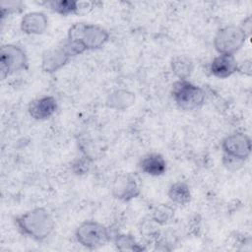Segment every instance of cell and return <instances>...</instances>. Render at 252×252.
Masks as SVG:
<instances>
[{"instance_id": "obj_19", "label": "cell", "mask_w": 252, "mask_h": 252, "mask_svg": "<svg viewBox=\"0 0 252 252\" xmlns=\"http://www.w3.org/2000/svg\"><path fill=\"white\" fill-rule=\"evenodd\" d=\"M115 246L120 251H141L143 247L139 245L131 234H117L114 238Z\"/></svg>"}, {"instance_id": "obj_3", "label": "cell", "mask_w": 252, "mask_h": 252, "mask_svg": "<svg viewBox=\"0 0 252 252\" xmlns=\"http://www.w3.org/2000/svg\"><path fill=\"white\" fill-rule=\"evenodd\" d=\"M66 38L81 44L86 51L95 50L107 42L109 32L98 25L75 23L69 28Z\"/></svg>"}, {"instance_id": "obj_10", "label": "cell", "mask_w": 252, "mask_h": 252, "mask_svg": "<svg viewBox=\"0 0 252 252\" xmlns=\"http://www.w3.org/2000/svg\"><path fill=\"white\" fill-rule=\"evenodd\" d=\"M57 100L52 95H43L32 100L28 106V112L34 120L49 119L57 110Z\"/></svg>"}, {"instance_id": "obj_5", "label": "cell", "mask_w": 252, "mask_h": 252, "mask_svg": "<svg viewBox=\"0 0 252 252\" xmlns=\"http://www.w3.org/2000/svg\"><path fill=\"white\" fill-rule=\"evenodd\" d=\"M249 34L241 25H228L220 29L214 37V47L219 54L234 55L242 48Z\"/></svg>"}, {"instance_id": "obj_15", "label": "cell", "mask_w": 252, "mask_h": 252, "mask_svg": "<svg viewBox=\"0 0 252 252\" xmlns=\"http://www.w3.org/2000/svg\"><path fill=\"white\" fill-rule=\"evenodd\" d=\"M170 67L172 73L178 78V80H188L193 72L194 64L188 56L176 55L171 59Z\"/></svg>"}, {"instance_id": "obj_13", "label": "cell", "mask_w": 252, "mask_h": 252, "mask_svg": "<svg viewBox=\"0 0 252 252\" xmlns=\"http://www.w3.org/2000/svg\"><path fill=\"white\" fill-rule=\"evenodd\" d=\"M142 172L151 176H160L166 171V161L158 153H149L139 161Z\"/></svg>"}, {"instance_id": "obj_1", "label": "cell", "mask_w": 252, "mask_h": 252, "mask_svg": "<svg viewBox=\"0 0 252 252\" xmlns=\"http://www.w3.org/2000/svg\"><path fill=\"white\" fill-rule=\"evenodd\" d=\"M19 231L36 241H43L51 235L55 222L50 213L44 208H34L15 218Z\"/></svg>"}, {"instance_id": "obj_7", "label": "cell", "mask_w": 252, "mask_h": 252, "mask_svg": "<svg viewBox=\"0 0 252 252\" xmlns=\"http://www.w3.org/2000/svg\"><path fill=\"white\" fill-rule=\"evenodd\" d=\"M29 59L25 49L13 43L3 44L0 48V73L2 80L17 72L27 70Z\"/></svg>"}, {"instance_id": "obj_16", "label": "cell", "mask_w": 252, "mask_h": 252, "mask_svg": "<svg viewBox=\"0 0 252 252\" xmlns=\"http://www.w3.org/2000/svg\"><path fill=\"white\" fill-rule=\"evenodd\" d=\"M167 196L174 204L186 205L191 200L190 187L184 181L174 182L168 188Z\"/></svg>"}, {"instance_id": "obj_9", "label": "cell", "mask_w": 252, "mask_h": 252, "mask_svg": "<svg viewBox=\"0 0 252 252\" xmlns=\"http://www.w3.org/2000/svg\"><path fill=\"white\" fill-rule=\"evenodd\" d=\"M221 149L223 154L245 161L251 155V139L245 133L235 132L221 141Z\"/></svg>"}, {"instance_id": "obj_11", "label": "cell", "mask_w": 252, "mask_h": 252, "mask_svg": "<svg viewBox=\"0 0 252 252\" xmlns=\"http://www.w3.org/2000/svg\"><path fill=\"white\" fill-rule=\"evenodd\" d=\"M48 27V18L43 12L33 11L25 14L20 23L21 31L30 35L41 34Z\"/></svg>"}, {"instance_id": "obj_12", "label": "cell", "mask_w": 252, "mask_h": 252, "mask_svg": "<svg viewBox=\"0 0 252 252\" xmlns=\"http://www.w3.org/2000/svg\"><path fill=\"white\" fill-rule=\"evenodd\" d=\"M238 62L234 55L219 54L216 56L211 64L210 71L212 75L219 79H226L237 72Z\"/></svg>"}, {"instance_id": "obj_23", "label": "cell", "mask_w": 252, "mask_h": 252, "mask_svg": "<svg viewBox=\"0 0 252 252\" xmlns=\"http://www.w3.org/2000/svg\"><path fill=\"white\" fill-rule=\"evenodd\" d=\"M237 72H240L246 76H251L252 74V63L250 59L244 60L242 63H238Z\"/></svg>"}, {"instance_id": "obj_20", "label": "cell", "mask_w": 252, "mask_h": 252, "mask_svg": "<svg viewBox=\"0 0 252 252\" xmlns=\"http://www.w3.org/2000/svg\"><path fill=\"white\" fill-rule=\"evenodd\" d=\"M91 163H92V159L90 158V157L84 156L74 160V162L71 165V168L75 174L83 175L89 172L91 168Z\"/></svg>"}, {"instance_id": "obj_4", "label": "cell", "mask_w": 252, "mask_h": 252, "mask_svg": "<svg viewBox=\"0 0 252 252\" xmlns=\"http://www.w3.org/2000/svg\"><path fill=\"white\" fill-rule=\"evenodd\" d=\"M171 96L176 105L182 110L200 108L206 99L205 91L188 80H177L172 84Z\"/></svg>"}, {"instance_id": "obj_14", "label": "cell", "mask_w": 252, "mask_h": 252, "mask_svg": "<svg viewBox=\"0 0 252 252\" xmlns=\"http://www.w3.org/2000/svg\"><path fill=\"white\" fill-rule=\"evenodd\" d=\"M135 103V94L124 89L115 90L110 93L105 100L108 108L123 111Z\"/></svg>"}, {"instance_id": "obj_22", "label": "cell", "mask_w": 252, "mask_h": 252, "mask_svg": "<svg viewBox=\"0 0 252 252\" xmlns=\"http://www.w3.org/2000/svg\"><path fill=\"white\" fill-rule=\"evenodd\" d=\"M222 163H223L224 167H226L228 170L235 171V170H238L244 164V161H242V160H240L238 158H235L233 157H230L228 155L223 154V156H222Z\"/></svg>"}, {"instance_id": "obj_21", "label": "cell", "mask_w": 252, "mask_h": 252, "mask_svg": "<svg viewBox=\"0 0 252 252\" xmlns=\"http://www.w3.org/2000/svg\"><path fill=\"white\" fill-rule=\"evenodd\" d=\"M0 5L2 18L10 14L19 13L24 9V4L21 1H2Z\"/></svg>"}, {"instance_id": "obj_6", "label": "cell", "mask_w": 252, "mask_h": 252, "mask_svg": "<svg viewBox=\"0 0 252 252\" xmlns=\"http://www.w3.org/2000/svg\"><path fill=\"white\" fill-rule=\"evenodd\" d=\"M76 240L88 249H97L111 239L109 228L95 220L83 221L75 231Z\"/></svg>"}, {"instance_id": "obj_8", "label": "cell", "mask_w": 252, "mask_h": 252, "mask_svg": "<svg viewBox=\"0 0 252 252\" xmlns=\"http://www.w3.org/2000/svg\"><path fill=\"white\" fill-rule=\"evenodd\" d=\"M112 196L120 201L129 202L141 194V187L136 176L132 173L117 174L111 184Z\"/></svg>"}, {"instance_id": "obj_17", "label": "cell", "mask_w": 252, "mask_h": 252, "mask_svg": "<svg viewBox=\"0 0 252 252\" xmlns=\"http://www.w3.org/2000/svg\"><path fill=\"white\" fill-rule=\"evenodd\" d=\"M49 8L56 14L68 16L71 14H79V1L75 0H54L48 2Z\"/></svg>"}, {"instance_id": "obj_2", "label": "cell", "mask_w": 252, "mask_h": 252, "mask_svg": "<svg viewBox=\"0 0 252 252\" xmlns=\"http://www.w3.org/2000/svg\"><path fill=\"white\" fill-rule=\"evenodd\" d=\"M84 52H86V49L81 44L66 38L42 53L41 70L49 74L55 73L63 68L72 57L81 55Z\"/></svg>"}, {"instance_id": "obj_18", "label": "cell", "mask_w": 252, "mask_h": 252, "mask_svg": "<svg viewBox=\"0 0 252 252\" xmlns=\"http://www.w3.org/2000/svg\"><path fill=\"white\" fill-rule=\"evenodd\" d=\"M151 218L155 222L163 225L170 222L174 218V210L168 205L159 204L153 209Z\"/></svg>"}]
</instances>
